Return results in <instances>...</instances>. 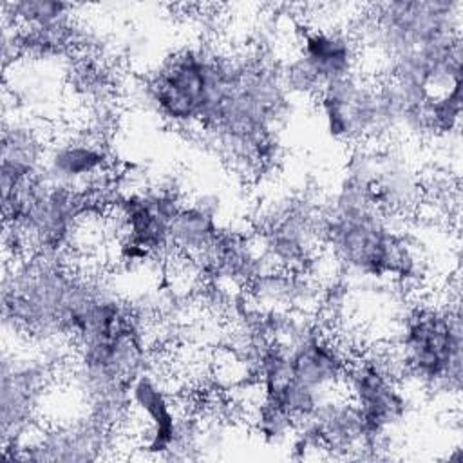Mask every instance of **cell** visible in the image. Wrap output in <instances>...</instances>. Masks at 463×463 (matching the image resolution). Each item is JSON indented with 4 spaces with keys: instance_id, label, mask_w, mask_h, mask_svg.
I'll list each match as a JSON object with an SVG mask.
<instances>
[{
    "instance_id": "6",
    "label": "cell",
    "mask_w": 463,
    "mask_h": 463,
    "mask_svg": "<svg viewBox=\"0 0 463 463\" xmlns=\"http://www.w3.org/2000/svg\"><path fill=\"white\" fill-rule=\"evenodd\" d=\"M110 159L101 139L92 134L63 136L47 146L43 177L81 192L94 188L109 174Z\"/></svg>"
},
{
    "instance_id": "2",
    "label": "cell",
    "mask_w": 463,
    "mask_h": 463,
    "mask_svg": "<svg viewBox=\"0 0 463 463\" xmlns=\"http://www.w3.org/2000/svg\"><path fill=\"white\" fill-rule=\"evenodd\" d=\"M461 344L458 309L416 307L403 318L396 360L411 378L425 387L458 392Z\"/></svg>"
},
{
    "instance_id": "10",
    "label": "cell",
    "mask_w": 463,
    "mask_h": 463,
    "mask_svg": "<svg viewBox=\"0 0 463 463\" xmlns=\"http://www.w3.org/2000/svg\"><path fill=\"white\" fill-rule=\"evenodd\" d=\"M251 423L255 432L266 443H271V445H279L286 441L288 438H291L293 430L297 429L295 420L284 409H280L277 403L262 396L253 409Z\"/></svg>"
},
{
    "instance_id": "8",
    "label": "cell",
    "mask_w": 463,
    "mask_h": 463,
    "mask_svg": "<svg viewBox=\"0 0 463 463\" xmlns=\"http://www.w3.org/2000/svg\"><path fill=\"white\" fill-rule=\"evenodd\" d=\"M45 152L47 145L34 127L20 121L4 125L0 166L4 201L43 174Z\"/></svg>"
},
{
    "instance_id": "7",
    "label": "cell",
    "mask_w": 463,
    "mask_h": 463,
    "mask_svg": "<svg viewBox=\"0 0 463 463\" xmlns=\"http://www.w3.org/2000/svg\"><path fill=\"white\" fill-rule=\"evenodd\" d=\"M358 47L353 36L333 27H307L300 34V49L295 58L318 87L353 76Z\"/></svg>"
},
{
    "instance_id": "4",
    "label": "cell",
    "mask_w": 463,
    "mask_h": 463,
    "mask_svg": "<svg viewBox=\"0 0 463 463\" xmlns=\"http://www.w3.org/2000/svg\"><path fill=\"white\" fill-rule=\"evenodd\" d=\"M128 394L130 409L141 420L137 449L146 454L172 458L177 449L183 418L177 416L174 400L163 382L146 369L130 382Z\"/></svg>"
},
{
    "instance_id": "5",
    "label": "cell",
    "mask_w": 463,
    "mask_h": 463,
    "mask_svg": "<svg viewBox=\"0 0 463 463\" xmlns=\"http://www.w3.org/2000/svg\"><path fill=\"white\" fill-rule=\"evenodd\" d=\"M51 376V364L43 358H9L2 362V441H20L42 400Z\"/></svg>"
},
{
    "instance_id": "3",
    "label": "cell",
    "mask_w": 463,
    "mask_h": 463,
    "mask_svg": "<svg viewBox=\"0 0 463 463\" xmlns=\"http://www.w3.org/2000/svg\"><path fill=\"white\" fill-rule=\"evenodd\" d=\"M396 364V358L385 353L349 362L344 389L362 420V450L380 449L387 432L407 412V396L398 385Z\"/></svg>"
},
{
    "instance_id": "9",
    "label": "cell",
    "mask_w": 463,
    "mask_h": 463,
    "mask_svg": "<svg viewBox=\"0 0 463 463\" xmlns=\"http://www.w3.org/2000/svg\"><path fill=\"white\" fill-rule=\"evenodd\" d=\"M219 237L215 213L197 203L181 206L170 226L172 248L195 260H203L213 250Z\"/></svg>"
},
{
    "instance_id": "1",
    "label": "cell",
    "mask_w": 463,
    "mask_h": 463,
    "mask_svg": "<svg viewBox=\"0 0 463 463\" xmlns=\"http://www.w3.org/2000/svg\"><path fill=\"white\" fill-rule=\"evenodd\" d=\"M244 65L203 47H184L163 61L143 85L152 109L177 128H213Z\"/></svg>"
}]
</instances>
